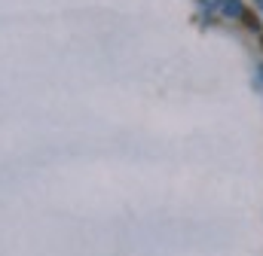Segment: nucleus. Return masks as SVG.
<instances>
[{"instance_id":"obj_1","label":"nucleus","mask_w":263,"mask_h":256,"mask_svg":"<svg viewBox=\"0 0 263 256\" xmlns=\"http://www.w3.org/2000/svg\"><path fill=\"white\" fill-rule=\"evenodd\" d=\"M223 12L233 15V18H242V15H245V9H242L239 0H223Z\"/></svg>"},{"instance_id":"obj_2","label":"nucleus","mask_w":263,"mask_h":256,"mask_svg":"<svg viewBox=\"0 0 263 256\" xmlns=\"http://www.w3.org/2000/svg\"><path fill=\"white\" fill-rule=\"evenodd\" d=\"M242 22L248 25V31H254V34H260V22H257L254 15H248V12H245V15H242Z\"/></svg>"},{"instance_id":"obj_3","label":"nucleus","mask_w":263,"mask_h":256,"mask_svg":"<svg viewBox=\"0 0 263 256\" xmlns=\"http://www.w3.org/2000/svg\"><path fill=\"white\" fill-rule=\"evenodd\" d=\"M257 6H260V9H263V0H257Z\"/></svg>"}]
</instances>
